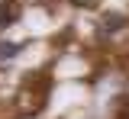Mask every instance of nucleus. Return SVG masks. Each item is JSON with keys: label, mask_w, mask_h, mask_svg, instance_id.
<instances>
[{"label": "nucleus", "mask_w": 129, "mask_h": 119, "mask_svg": "<svg viewBox=\"0 0 129 119\" xmlns=\"http://www.w3.org/2000/svg\"><path fill=\"white\" fill-rule=\"evenodd\" d=\"M16 19H19V7L16 3H0V29H7Z\"/></svg>", "instance_id": "nucleus-1"}, {"label": "nucleus", "mask_w": 129, "mask_h": 119, "mask_svg": "<svg viewBox=\"0 0 129 119\" xmlns=\"http://www.w3.org/2000/svg\"><path fill=\"white\" fill-rule=\"evenodd\" d=\"M100 26H103V32H110V35H113V32H119V29L126 26V16H123V13H107Z\"/></svg>", "instance_id": "nucleus-2"}, {"label": "nucleus", "mask_w": 129, "mask_h": 119, "mask_svg": "<svg viewBox=\"0 0 129 119\" xmlns=\"http://www.w3.org/2000/svg\"><path fill=\"white\" fill-rule=\"evenodd\" d=\"M19 51H23V42H0V65L3 61H13Z\"/></svg>", "instance_id": "nucleus-3"}]
</instances>
